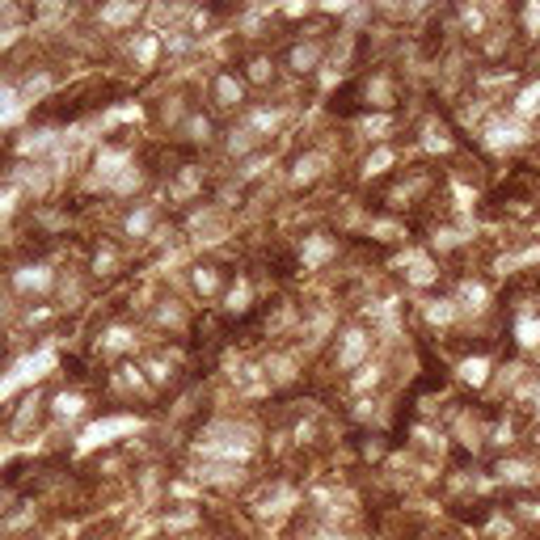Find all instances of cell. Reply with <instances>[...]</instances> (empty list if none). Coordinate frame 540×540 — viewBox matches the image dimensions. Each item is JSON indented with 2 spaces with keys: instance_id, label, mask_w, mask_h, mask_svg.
I'll use <instances>...</instances> for the list:
<instances>
[{
  "instance_id": "obj_22",
  "label": "cell",
  "mask_w": 540,
  "mask_h": 540,
  "mask_svg": "<svg viewBox=\"0 0 540 540\" xmlns=\"http://www.w3.org/2000/svg\"><path fill=\"white\" fill-rule=\"evenodd\" d=\"M245 300H249V287H245V283H237V287H232V296H228V308H245Z\"/></svg>"
},
{
  "instance_id": "obj_18",
  "label": "cell",
  "mask_w": 540,
  "mask_h": 540,
  "mask_svg": "<svg viewBox=\"0 0 540 540\" xmlns=\"http://www.w3.org/2000/svg\"><path fill=\"white\" fill-rule=\"evenodd\" d=\"M452 313H456V308H452L448 300H439V304H431V308H427V317H431V321H452Z\"/></svg>"
},
{
  "instance_id": "obj_17",
  "label": "cell",
  "mask_w": 540,
  "mask_h": 540,
  "mask_svg": "<svg viewBox=\"0 0 540 540\" xmlns=\"http://www.w3.org/2000/svg\"><path fill=\"white\" fill-rule=\"evenodd\" d=\"M414 283H431V262L427 258H414V270H410Z\"/></svg>"
},
{
  "instance_id": "obj_7",
  "label": "cell",
  "mask_w": 540,
  "mask_h": 540,
  "mask_svg": "<svg viewBox=\"0 0 540 540\" xmlns=\"http://www.w3.org/2000/svg\"><path fill=\"white\" fill-rule=\"evenodd\" d=\"M17 114H21V93L13 84H0V123H8Z\"/></svg>"
},
{
  "instance_id": "obj_16",
  "label": "cell",
  "mask_w": 540,
  "mask_h": 540,
  "mask_svg": "<svg viewBox=\"0 0 540 540\" xmlns=\"http://www.w3.org/2000/svg\"><path fill=\"white\" fill-rule=\"evenodd\" d=\"M194 287H199V291H215V275H211V266H199V270H194Z\"/></svg>"
},
{
  "instance_id": "obj_8",
  "label": "cell",
  "mask_w": 540,
  "mask_h": 540,
  "mask_svg": "<svg viewBox=\"0 0 540 540\" xmlns=\"http://www.w3.org/2000/svg\"><path fill=\"white\" fill-rule=\"evenodd\" d=\"M515 114H520V118H532V114H540V80H536V84H528V89L520 93Z\"/></svg>"
},
{
  "instance_id": "obj_12",
  "label": "cell",
  "mask_w": 540,
  "mask_h": 540,
  "mask_svg": "<svg viewBox=\"0 0 540 540\" xmlns=\"http://www.w3.org/2000/svg\"><path fill=\"white\" fill-rule=\"evenodd\" d=\"M80 406H84V401H80L76 393H63V397H55V414H59V418H72V414H80Z\"/></svg>"
},
{
  "instance_id": "obj_21",
  "label": "cell",
  "mask_w": 540,
  "mask_h": 540,
  "mask_svg": "<svg viewBox=\"0 0 540 540\" xmlns=\"http://www.w3.org/2000/svg\"><path fill=\"white\" fill-rule=\"evenodd\" d=\"M148 224H152V211H135V215L127 220V228H131V232H144Z\"/></svg>"
},
{
  "instance_id": "obj_5",
  "label": "cell",
  "mask_w": 540,
  "mask_h": 540,
  "mask_svg": "<svg viewBox=\"0 0 540 540\" xmlns=\"http://www.w3.org/2000/svg\"><path fill=\"white\" fill-rule=\"evenodd\" d=\"M215 101H220V106H232V101H241V80L224 72V76L215 80Z\"/></svg>"
},
{
  "instance_id": "obj_4",
  "label": "cell",
  "mask_w": 540,
  "mask_h": 540,
  "mask_svg": "<svg viewBox=\"0 0 540 540\" xmlns=\"http://www.w3.org/2000/svg\"><path fill=\"white\" fill-rule=\"evenodd\" d=\"M321 169H325V152H308V156L296 161V173H291V177H296V182H313Z\"/></svg>"
},
{
  "instance_id": "obj_14",
  "label": "cell",
  "mask_w": 540,
  "mask_h": 540,
  "mask_svg": "<svg viewBox=\"0 0 540 540\" xmlns=\"http://www.w3.org/2000/svg\"><path fill=\"white\" fill-rule=\"evenodd\" d=\"M460 300H469V308H486V287L482 283H465Z\"/></svg>"
},
{
  "instance_id": "obj_20",
  "label": "cell",
  "mask_w": 540,
  "mask_h": 540,
  "mask_svg": "<svg viewBox=\"0 0 540 540\" xmlns=\"http://www.w3.org/2000/svg\"><path fill=\"white\" fill-rule=\"evenodd\" d=\"M127 342H131V334H127V329H110V334H106V346H110V351H123Z\"/></svg>"
},
{
  "instance_id": "obj_2",
  "label": "cell",
  "mask_w": 540,
  "mask_h": 540,
  "mask_svg": "<svg viewBox=\"0 0 540 540\" xmlns=\"http://www.w3.org/2000/svg\"><path fill=\"white\" fill-rule=\"evenodd\" d=\"M287 63H291L296 72H313V68L321 63V42H296L291 55H287Z\"/></svg>"
},
{
  "instance_id": "obj_13",
  "label": "cell",
  "mask_w": 540,
  "mask_h": 540,
  "mask_svg": "<svg viewBox=\"0 0 540 540\" xmlns=\"http://www.w3.org/2000/svg\"><path fill=\"white\" fill-rule=\"evenodd\" d=\"M507 482H532V465H520V460H511V465H503L498 469Z\"/></svg>"
},
{
  "instance_id": "obj_3",
  "label": "cell",
  "mask_w": 540,
  "mask_h": 540,
  "mask_svg": "<svg viewBox=\"0 0 540 540\" xmlns=\"http://www.w3.org/2000/svg\"><path fill=\"white\" fill-rule=\"evenodd\" d=\"M21 291H42L46 283H51V270L46 266H25V270H17V279H13Z\"/></svg>"
},
{
  "instance_id": "obj_19",
  "label": "cell",
  "mask_w": 540,
  "mask_h": 540,
  "mask_svg": "<svg viewBox=\"0 0 540 540\" xmlns=\"http://www.w3.org/2000/svg\"><path fill=\"white\" fill-rule=\"evenodd\" d=\"M389 161H393V152H389V148H380L376 156H368V173H380V169H384Z\"/></svg>"
},
{
  "instance_id": "obj_11",
  "label": "cell",
  "mask_w": 540,
  "mask_h": 540,
  "mask_svg": "<svg viewBox=\"0 0 540 540\" xmlns=\"http://www.w3.org/2000/svg\"><path fill=\"white\" fill-rule=\"evenodd\" d=\"M486 372H490L486 359H469V363L460 368V380H469V384H486Z\"/></svg>"
},
{
  "instance_id": "obj_23",
  "label": "cell",
  "mask_w": 540,
  "mask_h": 540,
  "mask_svg": "<svg viewBox=\"0 0 540 540\" xmlns=\"http://www.w3.org/2000/svg\"><path fill=\"white\" fill-rule=\"evenodd\" d=\"M524 21H528V34H540V4H528Z\"/></svg>"
},
{
  "instance_id": "obj_24",
  "label": "cell",
  "mask_w": 540,
  "mask_h": 540,
  "mask_svg": "<svg viewBox=\"0 0 540 540\" xmlns=\"http://www.w3.org/2000/svg\"><path fill=\"white\" fill-rule=\"evenodd\" d=\"M135 55H139V59L148 63V59L156 55V42H152V38H139V46H135Z\"/></svg>"
},
{
  "instance_id": "obj_10",
  "label": "cell",
  "mask_w": 540,
  "mask_h": 540,
  "mask_svg": "<svg viewBox=\"0 0 540 540\" xmlns=\"http://www.w3.org/2000/svg\"><path fill=\"white\" fill-rule=\"evenodd\" d=\"M325 258H329V241H325V237H313V241L304 245V262L317 266V262H325Z\"/></svg>"
},
{
  "instance_id": "obj_15",
  "label": "cell",
  "mask_w": 540,
  "mask_h": 540,
  "mask_svg": "<svg viewBox=\"0 0 540 540\" xmlns=\"http://www.w3.org/2000/svg\"><path fill=\"white\" fill-rule=\"evenodd\" d=\"M520 342H524V346H536L540 342V325L536 321H520Z\"/></svg>"
},
{
  "instance_id": "obj_9",
  "label": "cell",
  "mask_w": 540,
  "mask_h": 540,
  "mask_svg": "<svg viewBox=\"0 0 540 540\" xmlns=\"http://www.w3.org/2000/svg\"><path fill=\"white\" fill-rule=\"evenodd\" d=\"M135 4H110V8H101V21H110V25H123V21H135Z\"/></svg>"
},
{
  "instance_id": "obj_25",
  "label": "cell",
  "mask_w": 540,
  "mask_h": 540,
  "mask_svg": "<svg viewBox=\"0 0 540 540\" xmlns=\"http://www.w3.org/2000/svg\"><path fill=\"white\" fill-rule=\"evenodd\" d=\"M270 76V63L266 59H253V80H266Z\"/></svg>"
},
{
  "instance_id": "obj_1",
  "label": "cell",
  "mask_w": 540,
  "mask_h": 540,
  "mask_svg": "<svg viewBox=\"0 0 540 540\" xmlns=\"http://www.w3.org/2000/svg\"><path fill=\"white\" fill-rule=\"evenodd\" d=\"M114 431H135V422L131 418H114V422H97V427H89L84 431V439H80V448H97V444H110V435Z\"/></svg>"
},
{
  "instance_id": "obj_6",
  "label": "cell",
  "mask_w": 540,
  "mask_h": 540,
  "mask_svg": "<svg viewBox=\"0 0 540 540\" xmlns=\"http://www.w3.org/2000/svg\"><path fill=\"white\" fill-rule=\"evenodd\" d=\"M363 346H368V338H363L359 329H351V334H346V342H342V355H338V363H342V368H351V363L363 355Z\"/></svg>"
}]
</instances>
